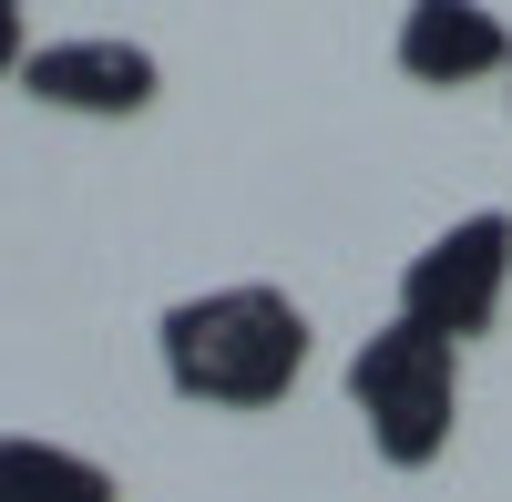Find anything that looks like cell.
I'll return each mask as SVG.
<instances>
[{"label":"cell","instance_id":"6da1fadb","mask_svg":"<svg viewBox=\"0 0 512 502\" xmlns=\"http://www.w3.org/2000/svg\"><path fill=\"white\" fill-rule=\"evenodd\" d=\"M154 359H164V390L195 410H277L308 380V308L267 277L195 287L154 318Z\"/></svg>","mask_w":512,"mask_h":502},{"label":"cell","instance_id":"7a4b0ae2","mask_svg":"<svg viewBox=\"0 0 512 502\" xmlns=\"http://www.w3.org/2000/svg\"><path fill=\"white\" fill-rule=\"evenodd\" d=\"M349 410H359V431L390 472H431L461 431V349L390 308L349 349Z\"/></svg>","mask_w":512,"mask_h":502},{"label":"cell","instance_id":"3957f363","mask_svg":"<svg viewBox=\"0 0 512 502\" xmlns=\"http://www.w3.org/2000/svg\"><path fill=\"white\" fill-rule=\"evenodd\" d=\"M502 298H512V216H502V205L451 216V226L400 267V318L431 328V339H451V349L492 339Z\"/></svg>","mask_w":512,"mask_h":502},{"label":"cell","instance_id":"277c9868","mask_svg":"<svg viewBox=\"0 0 512 502\" xmlns=\"http://www.w3.org/2000/svg\"><path fill=\"white\" fill-rule=\"evenodd\" d=\"M21 93L41 113H93V123H134L164 93V62L144 41H113V31H72V41H31L21 62Z\"/></svg>","mask_w":512,"mask_h":502},{"label":"cell","instance_id":"5b68a950","mask_svg":"<svg viewBox=\"0 0 512 502\" xmlns=\"http://www.w3.org/2000/svg\"><path fill=\"white\" fill-rule=\"evenodd\" d=\"M400 72L420 93H472L512 72V21L492 0H410L400 11Z\"/></svg>","mask_w":512,"mask_h":502},{"label":"cell","instance_id":"8992f818","mask_svg":"<svg viewBox=\"0 0 512 502\" xmlns=\"http://www.w3.org/2000/svg\"><path fill=\"white\" fill-rule=\"evenodd\" d=\"M0 502H123V482L72 441L41 431H0Z\"/></svg>","mask_w":512,"mask_h":502},{"label":"cell","instance_id":"52a82bcc","mask_svg":"<svg viewBox=\"0 0 512 502\" xmlns=\"http://www.w3.org/2000/svg\"><path fill=\"white\" fill-rule=\"evenodd\" d=\"M31 62V0H0V82H21Z\"/></svg>","mask_w":512,"mask_h":502},{"label":"cell","instance_id":"ba28073f","mask_svg":"<svg viewBox=\"0 0 512 502\" xmlns=\"http://www.w3.org/2000/svg\"><path fill=\"white\" fill-rule=\"evenodd\" d=\"M502 82H512V72H502Z\"/></svg>","mask_w":512,"mask_h":502}]
</instances>
